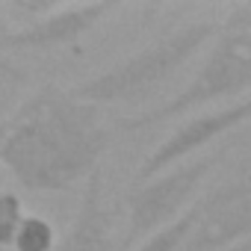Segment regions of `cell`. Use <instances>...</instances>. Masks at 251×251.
I'll list each match as a JSON object with an SVG mask.
<instances>
[{
    "instance_id": "obj_1",
    "label": "cell",
    "mask_w": 251,
    "mask_h": 251,
    "mask_svg": "<svg viewBox=\"0 0 251 251\" xmlns=\"http://www.w3.org/2000/svg\"><path fill=\"white\" fill-rule=\"evenodd\" d=\"M106 148L98 106L59 86L33 92L0 124V166L27 192H68L100 169Z\"/></svg>"
},
{
    "instance_id": "obj_2",
    "label": "cell",
    "mask_w": 251,
    "mask_h": 251,
    "mask_svg": "<svg viewBox=\"0 0 251 251\" xmlns=\"http://www.w3.org/2000/svg\"><path fill=\"white\" fill-rule=\"evenodd\" d=\"M222 30V21H189L163 39L151 42L148 48L124 56L121 62L109 65L106 71L77 83L68 89L77 100L92 106L100 103H136L157 92L166 80H172L201 48H207Z\"/></svg>"
},
{
    "instance_id": "obj_3",
    "label": "cell",
    "mask_w": 251,
    "mask_h": 251,
    "mask_svg": "<svg viewBox=\"0 0 251 251\" xmlns=\"http://www.w3.org/2000/svg\"><path fill=\"white\" fill-rule=\"evenodd\" d=\"M251 92V36L239 27H230L222 21L219 36L213 39L204 62L198 65V71L192 74V80L172 95L169 100L121 118L118 127L121 130H145L154 127V124L180 118V115H195V109H204L216 100H227Z\"/></svg>"
},
{
    "instance_id": "obj_4",
    "label": "cell",
    "mask_w": 251,
    "mask_h": 251,
    "mask_svg": "<svg viewBox=\"0 0 251 251\" xmlns=\"http://www.w3.org/2000/svg\"><path fill=\"white\" fill-rule=\"evenodd\" d=\"M222 151H210L204 157H192L151 180L136 183L127 192V236L121 242V251H130L151 233L163 230L175 219H180L192 204L204 183V177L219 166Z\"/></svg>"
},
{
    "instance_id": "obj_5",
    "label": "cell",
    "mask_w": 251,
    "mask_h": 251,
    "mask_svg": "<svg viewBox=\"0 0 251 251\" xmlns=\"http://www.w3.org/2000/svg\"><path fill=\"white\" fill-rule=\"evenodd\" d=\"M251 121V95L248 98H239V100H230L227 106H219V109H207V112H195L189 115L180 127H175L139 166L136 172V183L142 180H151L175 166H180L183 160H189L192 154L204 151L207 145H213L216 139L227 136L230 130H236L239 124Z\"/></svg>"
},
{
    "instance_id": "obj_6",
    "label": "cell",
    "mask_w": 251,
    "mask_h": 251,
    "mask_svg": "<svg viewBox=\"0 0 251 251\" xmlns=\"http://www.w3.org/2000/svg\"><path fill=\"white\" fill-rule=\"evenodd\" d=\"M251 239V180L216 186L198 198V216L177 251H233Z\"/></svg>"
},
{
    "instance_id": "obj_7",
    "label": "cell",
    "mask_w": 251,
    "mask_h": 251,
    "mask_svg": "<svg viewBox=\"0 0 251 251\" xmlns=\"http://www.w3.org/2000/svg\"><path fill=\"white\" fill-rule=\"evenodd\" d=\"M115 9H118L115 0L56 6L53 12L42 15L39 21H33V24H27L21 30H3L0 33V45L21 48V50H53V48L77 45L86 33H92Z\"/></svg>"
},
{
    "instance_id": "obj_8",
    "label": "cell",
    "mask_w": 251,
    "mask_h": 251,
    "mask_svg": "<svg viewBox=\"0 0 251 251\" xmlns=\"http://www.w3.org/2000/svg\"><path fill=\"white\" fill-rule=\"evenodd\" d=\"M112 233H109V213L103 207V175L100 169L89 175L80 210L71 219L62 239L53 245V251H109Z\"/></svg>"
},
{
    "instance_id": "obj_9",
    "label": "cell",
    "mask_w": 251,
    "mask_h": 251,
    "mask_svg": "<svg viewBox=\"0 0 251 251\" xmlns=\"http://www.w3.org/2000/svg\"><path fill=\"white\" fill-rule=\"evenodd\" d=\"M56 245V230L53 225L45 219V216H36V213H27L18 233H15V242L12 248L15 251H53Z\"/></svg>"
},
{
    "instance_id": "obj_10",
    "label": "cell",
    "mask_w": 251,
    "mask_h": 251,
    "mask_svg": "<svg viewBox=\"0 0 251 251\" xmlns=\"http://www.w3.org/2000/svg\"><path fill=\"white\" fill-rule=\"evenodd\" d=\"M195 216H198V201L180 216V219H175L172 225H166L163 230H157V233H151L148 239H142L133 251H177L180 248V242L186 239V233H189V227H192V222H195Z\"/></svg>"
},
{
    "instance_id": "obj_11",
    "label": "cell",
    "mask_w": 251,
    "mask_h": 251,
    "mask_svg": "<svg viewBox=\"0 0 251 251\" xmlns=\"http://www.w3.org/2000/svg\"><path fill=\"white\" fill-rule=\"evenodd\" d=\"M24 201L12 189H0V251H9L15 242V233L24 222Z\"/></svg>"
},
{
    "instance_id": "obj_12",
    "label": "cell",
    "mask_w": 251,
    "mask_h": 251,
    "mask_svg": "<svg viewBox=\"0 0 251 251\" xmlns=\"http://www.w3.org/2000/svg\"><path fill=\"white\" fill-rule=\"evenodd\" d=\"M225 24H230V27H239V30H245V33L251 36V3L230 6V12H227Z\"/></svg>"
},
{
    "instance_id": "obj_13",
    "label": "cell",
    "mask_w": 251,
    "mask_h": 251,
    "mask_svg": "<svg viewBox=\"0 0 251 251\" xmlns=\"http://www.w3.org/2000/svg\"><path fill=\"white\" fill-rule=\"evenodd\" d=\"M0 77L9 80V83H24V80H27V71H21L3 50H0Z\"/></svg>"
},
{
    "instance_id": "obj_14",
    "label": "cell",
    "mask_w": 251,
    "mask_h": 251,
    "mask_svg": "<svg viewBox=\"0 0 251 251\" xmlns=\"http://www.w3.org/2000/svg\"><path fill=\"white\" fill-rule=\"evenodd\" d=\"M233 251H251V239H245V242H242V245H236Z\"/></svg>"
}]
</instances>
